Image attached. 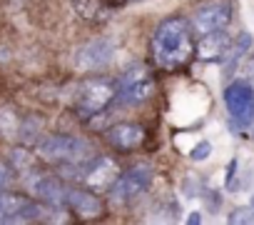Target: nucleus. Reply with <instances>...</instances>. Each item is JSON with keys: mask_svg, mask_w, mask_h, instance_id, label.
<instances>
[{"mask_svg": "<svg viewBox=\"0 0 254 225\" xmlns=\"http://www.w3.org/2000/svg\"><path fill=\"white\" fill-rule=\"evenodd\" d=\"M194 28L185 18H167L152 35V58L162 70H177L194 53Z\"/></svg>", "mask_w": 254, "mask_h": 225, "instance_id": "obj_1", "label": "nucleus"}, {"mask_svg": "<svg viewBox=\"0 0 254 225\" xmlns=\"http://www.w3.org/2000/svg\"><path fill=\"white\" fill-rule=\"evenodd\" d=\"M38 155L48 163H60V165H82L92 158V145L85 138L77 135H45L38 140Z\"/></svg>", "mask_w": 254, "mask_h": 225, "instance_id": "obj_2", "label": "nucleus"}, {"mask_svg": "<svg viewBox=\"0 0 254 225\" xmlns=\"http://www.w3.org/2000/svg\"><path fill=\"white\" fill-rule=\"evenodd\" d=\"M115 98H117V85H112L110 80L105 78L85 80L75 93V112L80 118H92L102 112Z\"/></svg>", "mask_w": 254, "mask_h": 225, "instance_id": "obj_3", "label": "nucleus"}, {"mask_svg": "<svg viewBox=\"0 0 254 225\" xmlns=\"http://www.w3.org/2000/svg\"><path fill=\"white\" fill-rule=\"evenodd\" d=\"M224 105L229 110V118L239 128L254 125V85L244 78L232 80L224 88Z\"/></svg>", "mask_w": 254, "mask_h": 225, "instance_id": "obj_4", "label": "nucleus"}, {"mask_svg": "<svg viewBox=\"0 0 254 225\" xmlns=\"http://www.w3.org/2000/svg\"><path fill=\"white\" fill-rule=\"evenodd\" d=\"M155 93V80L150 75V70L145 65H130L127 70H122L120 80H117V100L127 103V105H137L145 103L147 98H152Z\"/></svg>", "mask_w": 254, "mask_h": 225, "instance_id": "obj_5", "label": "nucleus"}, {"mask_svg": "<svg viewBox=\"0 0 254 225\" xmlns=\"http://www.w3.org/2000/svg\"><path fill=\"white\" fill-rule=\"evenodd\" d=\"M152 168L150 165H135L130 170H125L117 175V180L110 188V198L115 205H125L135 200L137 195H142L150 185H152Z\"/></svg>", "mask_w": 254, "mask_h": 225, "instance_id": "obj_6", "label": "nucleus"}, {"mask_svg": "<svg viewBox=\"0 0 254 225\" xmlns=\"http://www.w3.org/2000/svg\"><path fill=\"white\" fill-rule=\"evenodd\" d=\"M48 205L35 203L25 195L0 190V223H25V220H40L45 218Z\"/></svg>", "mask_w": 254, "mask_h": 225, "instance_id": "obj_7", "label": "nucleus"}, {"mask_svg": "<svg viewBox=\"0 0 254 225\" xmlns=\"http://www.w3.org/2000/svg\"><path fill=\"white\" fill-rule=\"evenodd\" d=\"M115 40L112 38H92L87 40L85 45L77 48L75 53V65L85 73H92V70H102L112 63L115 58Z\"/></svg>", "mask_w": 254, "mask_h": 225, "instance_id": "obj_8", "label": "nucleus"}, {"mask_svg": "<svg viewBox=\"0 0 254 225\" xmlns=\"http://www.w3.org/2000/svg\"><path fill=\"white\" fill-rule=\"evenodd\" d=\"M229 23H232V3L229 0H209V3L197 8V13L192 18V28L199 35H207L214 30H227Z\"/></svg>", "mask_w": 254, "mask_h": 225, "instance_id": "obj_9", "label": "nucleus"}, {"mask_svg": "<svg viewBox=\"0 0 254 225\" xmlns=\"http://www.w3.org/2000/svg\"><path fill=\"white\" fill-rule=\"evenodd\" d=\"M28 190L35 200L45 203L50 210L67 208V185H63L55 175H33L28 180Z\"/></svg>", "mask_w": 254, "mask_h": 225, "instance_id": "obj_10", "label": "nucleus"}, {"mask_svg": "<svg viewBox=\"0 0 254 225\" xmlns=\"http://www.w3.org/2000/svg\"><path fill=\"white\" fill-rule=\"evenodd\" d=\"M117 165H115V160L112 158H97V160H92V165L85 170V175H82V180L92 188V190H110L112 188V183L117 180Z\"/></svg>", "mask_w": 254, "mask_h": 225, "instance_id": "obj_11", "label": "nucleus"}, {"mask_svg": "<svg viewBox=\"0 0 254 225\" xmlns=\"http://www.w3.org/2000/svg\"><path fill=\"white\" fill-rule=\"evenodd\" d=\"M107 140H110V145H115L117 150H135V148L145 140V130H142V125H137V123H120V125H112V128H110Z\"/></svg>", "mask_w": 254, "mask_h": 225, "instance_id": "obj_12", "label": "nucleus"}, {"mask_svg": "<svg viewBox=\"0 0 254 225\" xmlns=\"http://www.w3.org/2000/svg\"><path fill=\"white\" fill-rule=\"evenodd\" d=\"M67 208L77 213L80 218H97L102 213V203L95 193L80 190V188H67Z\"/></svg>", "mask_w": 254, "mask_h": 225, "instance_id": "obj_13", "label": "nucleus"}, {"mask_svg": "<svg viewBox=\"0 0 254 225\" xmlns=\"http://www.w3.org/2000/svg\"><path fill=\"white\" fill-rule=\"evenodd\" d=\"M197 55L202 60H222L224 55H229V35L227 30H214L202 35V40L197 43Z\"/></svg>", "mask_w": 254, "mask_h": 225, "instance_id": "obj_14", "label": "nucleus"}, {"mask_svg": "<svg viewBox=\"0 0 254 225\" xmlns=\"http://www.w3.org/2000/svg\"><path fill=\"white\" fill-rule=\"evenodd\" d=\"M20 133V120L15 115L13 108H0V135L3 138H13Z\"/></svg>", "mask_w": 254, "mask_h": 225, "instance_id": "obj_15", "label": "nucleus"}, {"mask_svg": "<svg viewBox=\"0 0 254 225\" xmlns=\"http://www.w3.org/2000/svg\"><path fill=\"white\" fill-rule=\"evenodd\" d=\"M249 48H252V38H249L247 33H242V35H239V43L229 50V65H227V70H232V68H234V63H239V60L247 55V50H249Z\"/></svg>", "mask_w": 254, "mask_h": 225, "instance_id": "obj_16", "label": "nucleus"}, {"mask_svg": "<svg viewBox=\"0 0 254 225\" xmlns=\"http://www.w3.org/2000/svg\"><path fill=\"white\" fill-rule=\"evenodd\" d=\"M35 128H40V120H38V118H28L25 123H20V133H18L20 140L28 143V145L35 143V140H38V130H35Z\"/></svg>", "mask_w": 254, "mask_h": 225, "instance_id": "obj_17", "label": "nucleus"}, {"mask_svg": "<svg viewBox=\"0 0 254 225\" xmlns=\"http://www.w3.org/2000/svg\"><path fill=\"white\" fill-rule=\"evenodd\" d=\"M72 5L82 18H97V13H100V0H75Z\"/></svg>", "mask_w": 254, "mask_h": 225, "instance_id": "obj_18", "label": "nucleus"}, {"mask_svg": "<svg viewBox=\"0 0 254 225\" xmlns=\"http://www.w3.org/2000/svg\"><path fill=\"white\" fill-rule=\"evenodd\" d=\"M209 153H212V145H209L207 140H199V143L192 148L190 158H192V160H197V163H202V160H207V158H209Z\"/></svg>", "mask_w": 254, "mask_h": 225, "instance_id": "obj_19", "label": "nucleus"}, {"mask_svg": "<svg viewBox=\"0 0 254 225\" xmlns=\"http://www.w3.org/2000/svg\"><path fill=\"white\" fill-rule=\"evenodd\" d=\"M13 165H15L18 170H28V168H30V155H28V150L15 148V150H13Z\"/></svg>", "mask_w": 254, "mask_h": 225, "instance_id": "obj_20", "label": "nucleus"}, {"mask_svg": "<svg viewBox=\"0 0 254 225\" xmlns=\"http://www.w3.org/2000/svg\"><path fill=\"white\" fill-rule=\"evenodd\" d=\"M249 220H254V208L252 210L249 208H239L237 213L229 215V223H249Z\"/></svg>", "mask_w": 254, "mask_h": 225, "instance_id": "obj_21", "label": "nucleus"}, {"mask_svg": "<svg viewBox=\"0 0 254 225\" xmlns=\"http://www.w3.org/2000/svg\"><path fill=\"white\" fill-rule=\"evenodd\" d=\"M10 180H13V168H10L8 163L0 160V190L8 188V185H10Z\"/></svg>", "mask_w": 254, "mask_h": 225, "instance_id": "obj_22", "label": "nucleus"}, {"mask_svg": "<svg viewBox=\"0 0 254 225\" xmlns=\"http://www.w3.org/2000/svg\"><path fill=\"white\" fill-rule=\"evenodd\" d=\"M242 70H244V75H242V78H244V80H249V83L254 85V53H252V55L244 60Z\"/></svg>", "mask_w": 254, "mask_h": 225, "instance_id": "obj_23", "label": "nucleus"}, {"mask_svg": "<svg viewBox=\"0 0 254 225\" xmlns=\"http://www.w3.org/2000/svg\"><path fill=\"white\" fill-rule=\"evenodd\" d=\"M234 170H237V160H232V163H229V170H227V185L232 183V175H234Z\"/></svg>", "mask_w": 254, "mask_h": 225, "instance_id": "obj_24", "label": "nucleus"}, {"mask_svg": "<svg viewBox=\"0 0 254 225\" xmlns=\"http://www.w3.org/2000/svg\"><path fill=\"white\" fill-rule=\"evenodd\" d=\"M199 220H202L199 213H192V215H190V223H199Z\"/></svg>", "mask_w": 254, "mask_h": 225, "instance_id": "obj_25", "label": "nucleus"}, {"mask_svg": "<svg viewBox=\"0 0 254 225\" xmlns=\"http://www.w3.org/2000/svg\"><path fill=\"white\" fill-rule=\"evenodd\" d=\"M252 208H254V195H252Z\"/></svg>", "mask_w": 254, "mask_h": 225, "instance_id": "obj_26", "label": "nucleus"}]
</instances>
